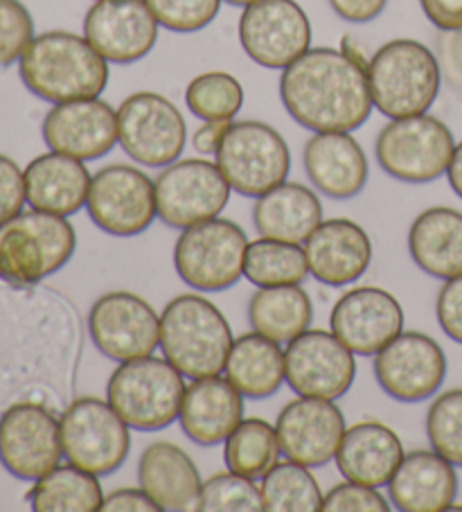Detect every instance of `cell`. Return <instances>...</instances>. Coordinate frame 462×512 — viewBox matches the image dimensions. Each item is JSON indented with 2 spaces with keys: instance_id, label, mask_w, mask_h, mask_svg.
<instances>
[{
  "instance_id": "cell-31",
  "label": "cell",
  "mask_w": 462,
  "mask_h": 512,
  "mask_svg": "<svg viewBox=\"0 0 462 512\" xmlns=\"http://www.w3.org/2000/svg\"><path fill=\"white\" fill-rule=\"evenodd\" d=\"M413 262L431 278L462 276V213L438 206L415 217L408 231Z\"/></svg>"
},
{
  "instance_id": "cell-43",
  "label": "cell",
  "mask_w": 462,
  "mask_h": 512,
  "mask_svg": "<svg viewBox=\"0 0 462 512\" xmlns=\"http://www.w3.org/2000/svg\"><path fill=\"white\" fill-rule=\"evenodd\" d=\"M325 512H388L390 503L379 488L345 481L334 485L323 499Z\"/></svg>"
},
{
  "instance_id": "cell-45",
  "label": "cell",
  "mask_w": 462,
  "mask_h": 512,
  "mask_svg": "<svg viewBox=\"0 0 462 512\" xmlns=\"http://www.w3.org/2000/svg\"><path fill=\"white\" fill-rule=\"evenodd\" d=\"M435 316L442 332L462 346V276L444 280L435 300Z\"/></svg>"
},
{
  "instance_id": "cell-24",
  "label": "cell",
  "mask_w": 462,
  "mask_h": 512,
  "mask_svg": "<svg viewBox=\"0 0 462 512\" xmlns=\"http://www.w3.org/2000/svg\"><path fill=\"white\" fill-rule=\"evenodd\" d=\"M302 165L318 192L330 199H354L366 188L368 158L350 131H323L307 140Z\"/></svg>"
},
{
  "instance_id": "cell-35",
  "label": "cell",
  "mask_w": 462,
  "mask_h": 512,
  "mask_svg": "<svg viewBox=\"0 0 462 512\" xmlns=\"http://www.w3.org/2000/svg\"><path fill=\"white\" fill-rule=\"evenodd\" d=\"M244 276L255 287L302 285L309 276L307 253L300 244L260 237L248 242Z\"/></svg>"
},
{
  "instance_id": "cell-39",
  "label": "cell",
  "mask_w": 462,
  "mask_h": 512,
  "mask_svg": "<svg viewBox=\"0 0 462 512\" xmlns=\"http://www.w3.org/2000/svg\"><path fill=\"white\" fill-rule=\"evenodd\" d=\"M426 436L431 449L462 467V388L440 393L426 413Z\"/></svg>"
},
{
  "instance_id": "cell-36",
  "label": "cell",
  "mask_w": 462,
  "mask_h": 512,
  "mask_svg": "<svg viewBox=\"0 0 462 512\" xmlns=\"http://www.w3.org/2000/svg\"><path fill=\"white\" fill-rule=\"evenodd\" d=\"M278 431L262 418H244L224 443V461L230 472L262 479L280 461Z\"/></svg>"
},
{
  "instance_id": "cell-49",
  "label": "cell",
  "mask_w": 462,
  "mask_h": 512,
  "mask_svg": "<svg viewBox=\"0 0 462 512\" xmlns=\"http://www.w3.org/2000/svg\"><path fill=\"white\" fill-rule=\"evenodd\" d=\"M230 125H233V120H208V122H203V125L197 131H194V136H192L194 152L201 154V156H217L219 147H221V143H224Z\"/></svg>"
},
{
  "instance_id": "cell-34",
  "label": "cell",
  "mask_w": 462,
  "mask_h": 512,
  "mask_svg": "<svg viewBox=\"0 0 462 512\" xmlns=\"http://www.w3.org/2000/svg\"><path fill=\"white\" fill-rule=\"evenodd\" d=\"M28 501L37 512H97L102 510L104 492L100 476L68 463L34 481Z\"/></svg>"
},
{
  "instance_id": "cell-2",
  "label": "cell",
  "mask_w": 462,
  "mask_h": 512,
  "mask_svg": "<svg viewBox=\"0 0 462 512\" xmlns=\"http://www.w3.org/2000/svg\"><path fill=\"white\" fill-rule=\"evenodd\" d=\"M25 88L50 104L100 97L109 86L111 70L86 37L50 30L37 34L19 61Z\"/></svg>"
},
{
  "instance_id": "cell-48",
  "label": "cell",
  "mask_w": 462,
  "mask_h": 512,
  "mask_svg": "<svg viewBox=\"0 0 462 512\" xmlns=\"http://www.w3.org/2000/svg\"><path fill=\"white\" fill-rule=\"evenodd\" d=\"M388 0H330L334 14L348 23H370L386 10Z\"/></svg>"
},
{
  "instance_id": "cell-37",
  "label": "cell",
  "mask_w": 462,
  "mask_h": 512,
  "mask_svg": "<svg viewBox=\"0 0 462 512\" xmlns=\"http://www.w3.org/2000/svg\"><path fill=\"white\" fill-rule=\"evenodd\" d=\"M264 512H321L323 492L309 467L296 461H278L260 483Z\"/></svg>"
},
{
  "instance_id": "cell-6",
  "label": "cell",
  "mask_w": 462,
  "mask_h": 512,
  "mask_svg": "<svg viewBox=\"0 0 462 512\" xmlns=\"http://www.w3.org/2000/svg\"><path fill=\"white\" fill-rule=\"evenodd\" d=\"M185 375L167 359L142 357L122 361L106 386V400L131 429L161 431L181 416Z\"/></svg>"
},
{
  "instance_id": "cell-29",
  "label": "cell",
  "mask_w": 462,
  "mask_h": 512,
  "mask_svg": "<svg viewBox=\"0 0 462 512\" xmlns=\"http://www.w3.org/2000/svg\"><path fill=\"white\" fill-rule=\"evenodd\" d=\"M93 174L79 158L50 152L25 167V192L34 210L73 217L86 206Z\"/></svg>"
},
{
  "instance_id": "cell-52",
  "label": "cell",
  "mask_w": 462,
  "mask_h": 512,
  "mask_svg": "<svg viewBox=\"0 0 462 512\" xmlns=\"http://www.w3.org/2000/svg\"><path fill=\"white\" fill-rule=\"evenodd\" d=\"M447 179H449L451 190L462 199V140L456 145V149H453V156H451V163L447 170Z\"/></svg>"
},
{
  "instance_id": "cell-12",
  "label": "cell",
  "mask_w": 462,
  "mask_h": 512,
  "mask_svg": "<svg viewBox=\"0 0 462 512\" xmlns=\"http://www.w3.org/2000/svg\"><path fill=\"white\" fill-rule=\"evenodd\" d=\"M154 185L158 217L179 231L219 217L233 192L219 165L208 158H185L167 165Z\"/></svg>"
},
{
  "instance_id": "cell-47",
  "label": "cell",
  "mask_w": 462,
  "mask_h": 512,
  "mask_svg": "<svg viewBox=\"0 0 462 512\" xmlns=\"http://www.w3.org/2000/svg\"><path fill=\"white\" fill-rule=\"evenodd\" d=\"M426 14L440 32L462 30V0H420Z\"/></svg>"
},
{
  "instance_id": "cell-27",
  "label": "cell",
  "mask_w": 462,
  "mask_h": 512,
  "mask_svg": "<svg viewBox=\"0 0 462 512\" xmlns=\"http://www.w3.org/2000/svg\"><path fill=\"white\" fill-rule=\"evenodd\" d=\"M388 494L402 512L449 510L458 494L456 465L435 449H415L404 454V461L388 483Z\"/></svg>"
},
{
  "instance_id": "cell-17",
  "label": "cell",
  "mask_w": 462,
  "mask_h": 512,
  "mask_svg": "<svg viewBox=\"0 0 462 512\" xmlns=\"http://www.w3.org/2000/svg\"><path fill=\"white\" fill-rule=\"evenodd\" d=\"M88 332L95 348L113 361L154 355L161 346V319L145 298L131 291H109L88 312Z\"/></svg>"
},
{
  "instance_id": "cell-10",
  "label": "cell",
  "mask_w": 462,
  "mask_h": 512,
  "mask_svg": "<svg viewBox=\"0 0 462 512\" xmlns=\"http://www.w3.org/2000/svg\"><path fill=\"white\" fill-rule=\"evenodd\" d=\"M248 237L230 219L183 228L174 246V267L185 285L197 291H224L244 276Z\"/></svg>"
},
{
  "instance_id": "cell-22",
  "label": "cell",
  "mask_w": 462,
  "mask_h": 512,
  "mask_svg": "<svg viewBox=\"0 0 462 512\" xmlns=\"http://www.w3.org/2000/svg\"><path fill=\"white\" fill-rule=\"evenodd\" d=\"M330 328L354 355L375 357L404 332V310L386 289L357 287L336 300Z\"/></svg>"
},
{
  "instance_id": "cell-1",
  "label": "cell",
  "mask_w": 462,
  "mask_h": 512,
  "mask_svg": "<svg viewBox=\"0 0 462 512\" xmlns=\"http://www.w3.org/2000/svg\"><path fill=\"white\" fill-rule=\"evenodd\" d=\"M280 97L289 116L314 134H352L375 109L366 70L336 48H309L284 68Z\"/></svg>"
},
{
  "instance_id": "cell-44",
  "label": "cell",
  "mask_w": 462,
  "mask_h": 512,
  "mask_svg": "<svg viewBox=\"0 0 462 512\" xmlns=\"http://www.w3.org/2000/svg\"><path fill=\"white\" fill-rule=\"evenodd\" d=\"M25 203H28L25 172L14 158L0 154V224L10 222L12 217L23 213Z\"/></svg>"
},
{
  "instance_id": "cell-51",
  "label": "cell",
  "mask_w": 462,
  "mask_h": 512,
  "mask_svg": "<svg viewBox=\"0 0 462 512\" xmlns=\"http://www.w3.org/2000/svg\"><path fill=\"white\" fill-rule=\"evenodd\" d=\"M339 50L350 61H354V64L361 66L363 70H368V64H370V57L372 55H368L366 48H363V43L359 39H354L352 34H345V37L341 39V48Z\"/></svg>"
},
{
  "instance_id": "cell-5",
  "label": "cell",
  "mask_w": 462,
  "mask_h": 512,
  "mask_svg": "<svg viewBox=\"0 0 462 512\" xmlns=\"http://www.w3.org/2000/svg\"><path fill=\"white\" fill-rule=\"evenodd\" d=\"M77 233L68 217L30 210L0 224V280L34 287L73 260Z\"/></svg>"
},
{
  "instance_id": "cell-21",
  "label": "cell",
  "mask_w": 462,
  "mask_h": 512,
  "mask_svg": "<svg viewBox=\"0 0 462 512\" xmlns=\"http://www.w3.org/2000/svg\"><path fill=\"white\" fill-rule=\"evenodd\" d=\"M345 429L339 406L321 397H298L284 406L275 422L282 454L309 470L334 461Z\"/></svg>"
},
{
  "instance_id": "cell-11",
  "label": "cell",
  "mask_w": 462,
  "mask_h": 512,
  "mask_svg": "<svg viewBox=\"0 0 462 512\" xmlns=\"http://www.w3.org/2000/svg\"><path fill=\"white\" fill-rule=\"evenodd\" d=\"M185 140L183 113L161 93H133L118 107V143L131 161L161 170L179 161Z\"/></svg>"
},
{
  "instance_id": "cell-46",
  "label": "cell",
  "mask_w": 462,
  "mask_h": 512,
  "mask_svg": "<svg viewBox=\"0 0 462 512\" xmlns=\"http://www.w3.org/2000/svg\"><path fill=\"white\" fill-rule=\"evenodd\" d=\"M102 512H161V508L142 488H122L104 497Z\"/></svg>"
},
{
  "instance_id": "cell-38",
  "label": "cell",
  "mask_w": 462,
  "mask_h": 512,
  "mask_svg": "<svg viewBox=\"0 0 462 512\" xmlns=\"http://www.w3.org/2000/svg\"><path fill=\"white\" fill-rule=\"evenodd\" d=\"M185 104L192 116L203 122L233 120L244 107V86L224 70H208L185 88Z\"/></svg>"
},
{
  "instance_id": "cell-25",
  "label": "cell",
  "mask_w": 462,
  "mask_h": 512,
  "mask_svg": "<svg viewBox=\"0 0 462 512\" xmlns=\"http://www.w3.org/2000/svg\"><path fill=\"white\" fill-rule=\"evenodd\" d=\"M244 420V395L226 377L192 379L181 404V429L194 445L215 447L226 443Z\"/></svg>"
},
{
  "instance_id": "cell-41",
  "label": "cell",
  "mask_w": 462,
  "mask_h": 512,
  "mask_svg": "<svg viewBox=\"0 0 462 512\" xmlns=\"http://www.w3.org/2000/svg\"><path fill=\"white\" fill-rule=\"evenodd\" d=\"M161 28L176 34H192L217 19L224 0H145Z\"/></svg>"
},
{
  "instance_id": "cell-4",
  "label": "cell",
  "mask_w": 462,
  "mask_h": 512,
  "mask_svg": "<svg viewBox=\"0 0 462 512\" xmlns=\"http://www.w3.org/2000/svg\"><path fill=\"white\" fill-rule=\"evenodd\" d=\"M372 104L386 118H408L429 111L440 95L442 68L433 50L415 39H393L368 64Z\"/></svg>"
},
{
  "instance_id": "cell-19",
  "label": "cell",
  "mask_w": 462,
  "mask_h": 512,
  "mask_svg": "<svg viewBox=\"0 0 462 512\" xmlns=\"http://www.w3.org/2000/svg\"><path fill=\"white\" fill-rule=\"evenodd\" d=\"M156 16L145 0H95L84 16V37L109 64H136L158 41Z\"/></svg>"
},
{
  "instance_id": "cell-9",
  "label": "cell",
  "mask_w": 462,
  "mask_h": 512,
  "mask_svg": "<svg viewBox=\"0 0 462 512\" xmlns=\"http://www.w3.org/2000/svg\"><path fill=\"white\" fill-rule=\"evenodd\" d=\"M61 445L68 463L109 476L129 458L131 427L109 400L77 397L61 413Z\"/></svg>"
},
{
  "instance_id": "cell-32",
  "label": "cell",
  "mask_w": 462,
  "mask_h": 512,
  "mask_svg": "<svg viewBox=\"0 0 462 512\" xmlns=\"http://www.w3.org/2000/svg\"><path fill=\"white\" fill-rule=\"evenodd\" d=\"M224 375L244 397L266 400L284 384V350L255 330L242 334L228 352Z\"/></svg>"
},
{
  "instance_id": "cell-23",
  "label": "cell",
  "mask_w": 462,
  "mask_h": 512,
  "mask_svg": "<svg viewBox=\"0 0 462 512\" xmlns=\"http://www.w3.org/2000/svg\"><path fill=\"white\" fill-rule=\"evenodd\" d=\"M309 273L327 287L357 282L372 262V240L352 219H327L305 242Z\"/></svg>"
},
{
  "instance_id": "cell-3",
  "label": "cell",
  "mask_w": 462,
  "mask_h": 512,
  "mask_svg": "<svg viewBox=\"0 0 462 512\" xmlns=\"http://www.w3.org/2000/svg\"><path fill=\"white\" fill-rule=\"evenodd\" d=\"M233 332L215 303L199 294H181L165 305L161 316L163 357L185 377L221 375Z\"/></svg>"
},
{
  "instance_id": "cell-18",
  "label": "cell",
  "mask_w": 462,
  "mask_h": 512,
  "mask_svg": "<svg viewBox=\"0 0 462 512\" xmlns=\"http://www.w3.org/2000/svg\"><path fill=\"white\" fill-rule=\"evenodd\" d=\"M375 377L388 397L417 404L440 391L447 377V357L429 334L399 332L375 355Z\"/></svg>"
},
{
  "instance_id": "cell-28",
  "label": "cell",
  "mask_w": 462,
  "mask_h": 512,
  "mask_svg": "<svg viewBox=\"0 0 462 512\" xmlns=\"http://www.w3.org/2000/svg\"><path fill=\"white\" fill-rule=\"evenodd\" d=\"M334 461L345 481L388 488L404 461V445L384 422L363 420L345 429Z\"/></svg>"
},
{
  "instance_id": "cell-8",
  "label": "cell",
  "mask_w": 462,
  "mask_h": 512,
  "mask_svg": "<svg viewBox=\"0 0 462 512\" xmlns=\"http://www.w3.org/2000/svg\"><path fill=\"white\" fill-rule=\"evenodd\" d=\"M233 192L260 199L287 181L291 152L278 129L260 120L233 122L215 156Z\"/></svg>"
},
{
  "instance_id": "cell-33",
  "label": "cell",
  "mask_w": 462,
  "mask_h": 512,
  "mask_svg": "<svg viewBox=\"0 0 462 512\" xmlns=\"http://www.w3.org/2000/svg\"><path fill=\"white\" fill-rule=\"evenodd\" d=\"M312 319V298L300 285L257 287L248 300L251 328L278 343H289L298 334L309 330Z\"/></svg>"
},
{
  "instance_id": "cell-42",
  "label": "cell",
  "mask_w": 462,
  "mask_h": 512,
  "mask_svg": "<svg viewBox=\"0 0 462 512\" xmlns=\"http://www.w3.org/2000/svg\"><path fill=\"white\" fill-rule=\"evenodd\" d=\"M34 34V19L21 0H0V68L19 64Z\"/></svg>"
},
{
  "instance_id": "cell-15",
  "label": "cell",
  "mask_w": 462,
  "mask_h": 512,
  "mask_svg": "<svg viewBox=\"0 0 462 512\" xmlns=\"http://www.w3.org/2000/svg\"><path fill=\"white\" fill-rule=\"evenodd\" d=\"M239 43L257 66L284 70L312 48V23L296 0H255L239 16Z\"/></svg>"
},
{
  "instance_id": "cell-30",
  "label": "cell",
  "mask_w": 462,
  "mask_h": 512,
  "mask_svg": "<svg viewBox=\"0 0 462 512\" xmlns=\"http://www.w3.org/2000/svg\"><path fill=\"white\" fill-rule=\"evenodd\" d=\"M323 222L321 199L302 183L284 181L262 194L253 208V224L260 237L302 244Z\"/></svg>"
},
{
  "instance_id": "cell-26",
  "label": "cell",
  "mask_w": 462,
  "mask_h": 512,
  "mask_svg": "<svg viewBox=\"0 0 462 512\" xmlns=\"http://www.w3.org/2000/svg\"><path fill=\"white\" fill-rule=\"evenodd\" d=\"M138 481L161 510L197 512L201 508V474L192 456L179 445L158 440L142 449Z\"/></svg>"
},
{
  "instance_id": "cell-53",
  "label": "cell",
  "mask_w": 462,
  "mask_h": 512,
  "mask_svg": "<svg viewBox=\"0 0 462 512\" xmlns=\"http://www.w3.org/2000/svg\"><path fill=\"white\" fill-rule=\"evenodd\" d=\"M224 3H228V5H235V7H246V5L255 3V0H224Z\"/></svg>"
},
{
  "instance_id": "cell-16",
  "label": "cell",
  "mask_w": 462,
  "mask_h": 512,
  "mask_svg": "<svg viewBox=\"0 0 462 512\" xmlns=\"http://www.w3.org/2000/svg\"><path fill=\"white\" fill-rule=\"evenodd\" d=\"M357 377L354 352L327 330H305L284 350V382L298 397L336 402Z\"/></svg>"
},
{
  "instance_id": "cell-20",
  "label": "cell",
  "mask_w": 462,
  "mask_h": 512,
  "mask_svg": "<svg viewBox=\"0 0 462 512\" xmlns=\"http://www.w3.org/2000/svg\"><path fill=\"white\" fill-rule=\"evenodd\" d=\"M41 134L52 152L100 161L118 145V109L100 97L61 102L46 113Z\"/></svg>"
},
{
  "instance_id": "cell-50",
  "label": "cell",
  "mask_w": 462,
  "mask_h": 512,
  "mask_svg": "<svg viewBox=\"0 0 462 512\" xmlns=\"http://www.w3.org/2000/svg\"><path fill=\"white\" fill-rule=\"evenodd\" d=\"M442 48V66L444 75L451 79L453 84H462V30L458 32H444L440 41Z\"/></svg>"
},
{
  "instance_id": "cell-40",
  "label": "cell",
  "mask_w": 462,
  "mask_h": 512,
  "mask_svg": "<svg viewBox=\"0 0 462 512\" xmlns=\"http://www.w3.org/2000/svg\"><path fill=\"white\" fill-rule=\"evenodd\" d=\"M262 490L255 479L237 472H219L203 481L199 512H262Z\"/></svg>"
},
{
  "instance_id": "cell-13",
  "label": "cell",
  "mask_w": 462,
  "mask_h": 512,
  "mask_svg": "<svg viewBox=\"0 0 462 512\" xmlns=\"http://www.w3.org/2000/svg\"><path fill=\"white\" fill-rule=\"evenodd\" d=\"M64 456L61 420L39 402H16L0 416V465L21 481H39Z\"/></svg>"
},
{
  "instance_id": "cell-7",
  "label": "cell",
  "mask_w": 462,
  "mask_h": 512,
  "mask_svg": "<svg viewBox=\"0 0 462 512\" xmlns=\"http://www.w3.org/2000/svg\"><path fill=\"white\" fill-rule=\"evenodd\" d=\"M456 140L442 120L420 113L390 120L379 131L375 156L388 176L404 183H431L447 174Z\"/></svg>"
},
{
  "instance_id": "cell-14",
  "label": "cell",
  "mask_w": 462,
  "mask_h": 512,
  "mask_svg": "<svg viewBox=\"0 0 462 512\" xmlns=\"http://www.w3.org/2000/svg\"><path fill=\"white\" fill-rule=\"evenodd\" d=\"M97 228L115 237L145 233L158 217L156 185L133 165H106L93 174L86 201Z\"/></svg>"
}]
</instances>
